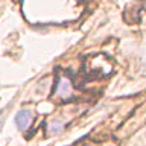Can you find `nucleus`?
I'll use <instances>...</instances> for the list:
<instances>
[{
  "label": "nucleus",
  "instance_id": "nucleus-3",
  "mask_svg": "<svg viewBox=\"0 0 146 146\" xmlns=\"http://www.w3.org/2000/svg\"><path fill=\"white\" fill-rule=\"evenodd\" d=\"M64 128V123L59 122V120H53L50 123V132H53V134H58V132H61Z\"/></svg>",
  "mask_w": 146,
  "mask_h": 146
},
{
  "label": "nucleus",
  "instance_id": "nucleus-2",
  "mask_svg": "<svg viewBox=\"0 0 146 146\" xmlns=\"http://www.w3.org/2000/svg\"><path fill=\"white\" fill-rule=\"evenodd\" d=\"M70 90H72L70 82H68L67 79H61V84H59V87H58V93L61 96H66V94L70 93Z\"/></svg>",
  "mask_w": 146,
  "mask_h": 146
},
{
  "label": "nucleus",
  "instance_id": "nucleus-1",
  "mask_svg": "<svg viewBox=\"0 0 146 146\" xmlns=\"http://www.w3.org/2000/svg\"><path fill=\"white\" fill-rule=\"evenodd\" d=\"M31 120H32V113L29 110H20L14 117V122H15V126L18 131L27 129V126L31 125Z\"/></svg>",
  "mask_w": 146,
  "mask_h": 146
}]
</instances>
